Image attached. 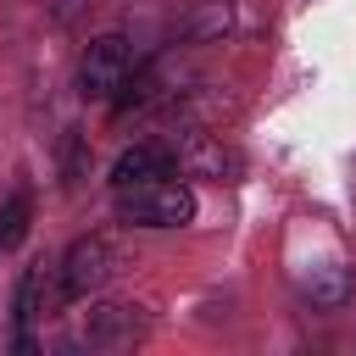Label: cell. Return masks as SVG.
I'll list each match as a JSON object with an SVG mask.
<instances>
[{"instance_id": "cell-1", "label": "cell", "mask_w": 356, "mask_h": 356, "mask_svg": "<svg viewBox=\"0 0 356 356\" xmlns=\"http://www.w3.org/2000/svg\"><path fill=\"white\" fill-rule=\"evenodd\" d=\"M111 200H117V217L128 228H184V222H195V195L178 178L122 184V189H111Z\"/></svg>"}, {"instance_id": "cell-2", "label": "cell", "mask_w": 356, "mask_h": 356, "mask_svg": "<svg viewBox=\"0 0 356 356\" xmlns=\"http://www.w3.org/2000/svg\"><path fill=\"white\" fill-rule=\"evenodd\" d=\"M111 273H117V250H111L100 234L72 239V245L61 250V261H56V300H61V306L89 300V295H100V289L111 284Z\"/></svg>"}, {"instance_id": "cell-3", "label": "cell", "mask_w": 356, "mask_h": 356, "mask_svg": "<svg viewBox=\"0 0 356 356\" xmlns=\"http://www.w3.org/2000/svg\"><path fill=\"white\" fill-rule=\"evenodd\" d=\"M134 78V50L122 33H100L78 56V95L83 100H117Z\"/></svg>"}, {"instance_id": "cell-4", "label": "cell", "mask_w": 356, "mask_h": 356, "mask_svg": "<svg viewBox=\"0 0 356 356\" xmlns=\"http://www.w3.org/2000/svg\"><path fill=\"white\" fill-rule=\"evenodd\" d=\"M44 306H61L56 300V261H33L17 278V295H11V339H17V350H33V323L44 317Z\"/></svg>"}, {"instance_id": "cell-5", "label": "cell", "mask_w": 356, "mask_h": 356, "mask_svg": "<svg viewBox=\"0 0 356 356\" xmlns=\"http://www.w3.org/2000/svg\"><path fill=\"white\" fill-rule=\"evenodd\" d=\"M172 161H178L184 178H211V184L239 178V150H228L217 134H184V139H172Z\"/></svg>"}, {"instance_id": "cell-6", "label": "cell", "mask_w": 356, "mask_h": 356, "mask_svg": "<svg viewBox=\"0 0 356 356\" xmlns=\"http://www.w3.org/2000/svg\"><path fill=\"white\" fill-rule=\"evenodd\" d=\"M150 178H178L172 145H161V139L128 145V150L111 161V189H122V184H150Z\"/></svg>"}, {"instance_id": "cell-7", "label": "cell", "mask_w": 356, "mask_h": 356, "mask_svg": "<svg viewBox=\"0 0 356 356\" xmlns=\"http://www.w3.org/2000/svg\"><path fill=\"white\" fill-rule=\"evenodd\" d=\"M139 306H95V317H89V328H83V339L95 345V350H117V345H134L139 334H145V323L134 317Z\"/></svg>"}, {"instance_id": "cell-8", "label": "cell", "mask_w": 356, "mask_h": 356, "mask_svg": "<svg viewBox=\"0 0 356 356\" xmlns=\"http://www.w3.org/2000/svg\"><path fill=\"white\" fill-rule=\"evenodd\" d=\"M300 289H306V300H312L317 312H339V306L350 300V267H339V261H323V267L300 273Z\"/></svg>"}, {"instance_id": "cell-9", "label": "cell", "mask_w": 356, "mask_h": 356, "mask_svg": "<svg viewBox=\"0 0 356 356\" xmlns=\"http://www.w3.org/2000/svg\"><path fill=\"white\" fill-rule=\"evenodd\" d=\"M28 217H33V200H28V189H11V195L0 200V256H11V250L22 245V234H28Z\"/></svg>"}]
</instances>
